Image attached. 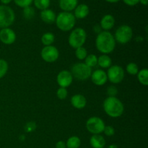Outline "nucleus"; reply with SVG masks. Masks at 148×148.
<instances>
[{"label":"nucleus","mask_w":148,"mask_h":148,"mask_svg":"<svg viewBox=\"0 0 148 148\" xmlns=\"http://www.w3.org/2000/svg\"><path fill=\"white\" fill-rule=\"evenodd\" d=\"M116 43L114 35L110 31H101L95 38V47L103 54L112 53L116 48Z\"/></svg>","instance_id":"f257e3e1"},{"label":"nucleus","mask_w":148,"mask_h":148,"mask_svg":"<svg viewBox=\"0 0 148 148\" xmlns=\"http://www.w3.org/2000/svg\"><path fill=\"white\" fill-rule=\"evenodd\" d=\"M104 111L111 118H119L124 114V106L116 97H107L103 103Z\"/></svg>","instance_id":"f03ea898"},{"label":"nucleus","mask_w":148,"mask_h":148,"mask_svg":"<svg viewBox=\"0 0 148 148\" xmlns=\"http://www.w3.org/2000/svg\"><path fill=\"white\" fill-rule=\"evenodd\" d=\"M56 25L60 30L68 32L72 30L76 24V18L73 13L69 12H61L56 15Z\"/></svg>","instance_id":"7ed1b4c3"},{"label":"nucleus","mask_w":148,"mask_h":148,"mask_svg":"<svg viewBox=\"0 0 148 148\" xmlns=\"http://www.w3.org/2000/svg\"><path fill=\"white\" fill-rule=\"evenodd\" d=\"M87 40V33L82 27L72 29L68 38L69 45L73 49L83 46Z\"/></svg>","instance_id":"20e7f679"},{"label":"nucleus","mask_w":148,"mask_h":148,"mask_svg":"<svg viewBox=\"0 0 148 148\" xmlns=\"http://www.w3.org/2000/svg\"><path fill=\"white\" fill-rule=\"evenodd\" d=\"M70 72L73 78L79 81H86L90 78L92 69L84 62H77L72 65Z\"/></svg>","instance_id":"39448f33"},{"label":"nucleus","mask_w":148,"mask_h":148,"mask_svg":"<svg viewBox=\"0 0 148 148\" xmlns=\"http://www.w3.org/2000/svg\"><path fill=\"white\" fill-rule=\"evenodd\" d=\"M15 20V14L7 5H0V28L10 27Z\"/></svg>","instance_id":"423d86ee"},{"label":"nucleus","mask_w":148,"mask_h":148,"mask_svg":"<svg viewBox=\"0 0 148 148\" xmlns=\"http://www.w3.org/2000/svg\"><path fill=\"white\" fill-rule=\"evenodd\" d=\"M114 37L116 42L121 44H126L132 39V28L128 25H122L116 30Z\"/></svg>","instance_id":"0eeeda50"},{"label":"nucleus","mask_w":148,"mask_h":148,"mask_svg":"<svg viewBox=\"0 0 148 148\" xmlns=\"http://www.w3.org/2000/svg\"><path fill=\"white\" fill-rule=\"evenodd\" d=\"M106 75L108 80H109V82L111 83L116 85V84L121 83L124 80V77H125V72L122 66L115 64L111 65L108 68Z\"/></svg>","instance_id":"6e6552de"},{"label":"nucleus","mask_w":148,"mask_h":148,"mask_svg":"<svg viewBox=\"0 0 148 148\" xmlns=\"http://www.w3.org/2000/svg\"><path fill=\"white\" fill-rule=\"evenodd\" d=\"M86 129L92 134H101L103 132L106 127L105 122L101 118L98 116H92L86 121Z\"/></svg>","instance_id":"1a4fd4ad"},{"label":"nucleus","mask_w":148,"mask_h":148,"mask_svg":"<svg viewBox=\"0 0 148 148\" xmlns=\"http://www.w3.org/2000/svg\"><path fill=\"white\" fill-rule=\"evenodd\" d=\"M40 56L44 62L47 63H53L59 57V51L53 46H44L40 51Z\"/></svg>","instance_id":"9d476101"},{"label":"nucleus","mask_w":148,"mask_h":148,"mask_svg":"<svg viewBox=\"0 0 148 148\" xmlns=\"http://www.w3.org/2000/svg\"><path fill=\"white\" fill-rule=\"evenodd\" d=\"M56 82L60 88H67L73 82V77L70 71L62 70L56 76Z\"/></svg>","instance_id":"9b49d317"},{"label":"nucleus","mask_w":148,"mask_h":148,"mask_svg":"<svg viewBox=\"0 0 148 148\" xmlns=\"http://www.w3.org/2000/svg\"><path fill=\"white\" fill-rule=\"evenodd\" d=\"M17 36L12 29L10 27L2 28L0 30V41L5 45H11L15 42Z\"/></svg>","instance_id":"f8f14e48"},{"label":"nucleus","mask_w":148,"mask_h":148,"mask_svg":"<svg viewBox=\"0 0 148 148\" xmlns=\"http://www.w3.org/2000/svg\"><path fill=\"white\" fill-rule=\"evenodd\" d=\"M90 79L92 83L97 86L104 85L108 81L106 72L103 69H96L94 72H92Z\"/></svg>","instance_id":"ddd939ff"},{"label":"nucleus","mask_w":148,"mask_h":148,"mask_svg":"<svg viewBox=\"0 0 148 148\" xmlns=\"http://www.w3.org/2000/svg\"><path fill=\"white\" fill-rule=\"evenodd\" d=\"M115 25V18L112 14H105L100 21V26L104 31H109Z\"/></svg>","instance_id":"4468645a"},{"label":"nucleus","mask_w":148,"mask_h":148,"mask_svg":"<svg viewBox=\"0 0 148 148\" xmlns=\"http://www.w3.org/2000/svg\"><path fill=\"white\" fill-rule=\"evenodd\" d=\"M90 13V8L86 4H79L74 10V16L76 19L82 20L86 18Z\"/></svg>","instance_id":"2eb2a0df"},{"label":"nucleus","mask_w":148,"mask_h":148,"mask_svg":"<svg viewBox=\"0 0 148 148\" xmlns=\"http://www.w3.org/2000/svg\"><path fill=\"white\" fill-rule=\"evenodd\" d=\"M70 103L74 108L77 109H82L87 105V99L83 95L75 94L71 97Z\"/></svg>","instance_id":"dca6fc26"},{"label":"nucleus","mask_w":148,"mask_h":148,"mask_svg":"<svg viewBox=\"0 0 148 148\" xmlns=\"http://www.w3.org/2000/svg\"><path fill=\"white\" fill-rule=\"evenodd\" d=\"M40 19L43 23L46 24L51 25L55 23L56 15L54 12L51 9H46V10H42L40 14Z\"/></svg>","instance_id":"f3484780"},{"label":"nucleus","mask_w":148,"mask_h":148,"mask_svg":"<svg viewBox=\"0 0 148 148\" xmlns=\"http://www.w3.org/2000/svg\"><path fill=\"white\" fill-rule=\"evenodd\" d=\"M78 5V0H59V6L63 12L73 11Z\"/></svg>","instance_id":"a211bd4d"},{"label":"nucleus","mask_w":148,"mask_h":148,"mask_svg":"<svg viewBox=\"0 0 148 148\" xmlns=\"http://www.w3.org/2000/svg\"><path fill=\"white\" fill-rule=\"evenodd\" d=\"M90 144L92 148H104L106 140L101 134H92L90 139Z\"/></svg>","instance_id":"6ab92c4d"},{"label":"nucleus","mask_w":148,"mask_h":148,"mask_svg":"<svg viewBox=\"0 0 148 148\" xmlns=\"http://www.w3.org/2000/svg\"><path fill=\"white\" fill-rule=\"evenodd\" d=\"M98 64L103 69H108L112 64V59L108 55L102 54L98 57Z\"/></svg>","instance_id":"aec40b11"},{"label":"nucleus","mask_w":148,"mask_h":148,"mask_svg":"<svg viewBox=\"0 0 148 148\" xmlns=\"http://www.w3.org/2000/svg\"><path fill=\"white\" fill-rule=\"evenodd\" d=\"M40 40L44 46H51L55 41V36L51 32H46L42 35Z\"/></svg>","instance_id":"412c9836"},{"label":"nucleus","mask_w":148,"mask_h":148,"mask_svg":"<svg viewBox=\"0 0 148 148\" xmlns=\"http://www.w3.org/2000/svg\"><path fill=\"white\" fill-rule=\"evenodd\" d=\"M137 76L140 83L144 86H147L148 85V69L147 68L139 70Z\"/></svg>","instance_id":"4be33fe9"},{"label":"nucleus","mask_w":148,"mask_h":148,"mask_svg":"<svg viewBox=\"0 0 148 148\" xmlns=\"http://www.w3.org/2000/svg\"><path fill=\"white\" fill-rule=\"evenodd\" d=\"M80 145L81 140L77 136H72L69 137L66 142V146L67 148H79Z\"/></svg>","instance_id":"5701e85b"},{"label":"nucleus","mask_w":148,"mask_h":148,"mask_svg":"<svg viewBox=\"0 0 148 148\" xmlns=\"http://www.w3.org/2000/svg\"><path fill=\"white\" fill-rule=\"evenodd\" d=\"M84 63L90 67L92 69V67L96 66L98 64V56L96 55L91 53V54H88L86 58L85 59V62Z\"/></svg>","instance_id":"b1692460"},{"label":"nucleus","mask_w":148,"mask_h":148,"mask_svg":"<svg viewBox=\"0 0 148 148\" xmlns=\"http://www.w3.org/2000/svg\"><path fill=\"white\" fill-rule=\"evenodd\" d=\"M34 6L40 10H44L49 9L51 4V0H33Z\"/></svg>","instance_id":"393cba45"},{"label":"nucleus","mask_w":148,"mask_h":148,"mask_svg":"<svg viewBox=\"0 0 148 148\" xmlns=\"http://www.w3.org/2000/svg\"><path fill=\"white\" fill-rule=\"evenodd\" d=\"M23 17L26 20H31L33 17H35V14H36V11H35L34 8L32 7L31 6H29V7H25L23 8Z\"/></svg>","instance_id":"a878e982"},{"label":"nucleus","mask_w":148,"mask_h":148,"mask_svg":"<svg viewBox=\"0 0 148 148\" xmlns=\"http://www.w3.org/2000/svg\"><path fill=\"white\" fill-rule=\"evenodd\" d=\"M126 71L130 75H137L139 72V67L134 62H130L126 66Z\"/></svg>","instance_id":"bb28decb"},{"label":"nucleus","mask_w":148,"mask_h":148,"mask_svg":"<svg viewBox=\"0 0 148 148\" xmlns=\"http://www.w3.org/2000/svg\"><path fill=\"white\" fill-rule=\"evenodd\" d=\"M75 56L79 60H85L86 56H88V51L83 46L77 48L75 49Z\"/></svg>","instance_id":"cd10ccee"},{"label":"nucleus","mask_w":148,"mask_h":148,"mask_svg":"<svg viewBox=\"0 0 148 148\" xmlns=\"http://www.w3.org/2000/svg\"><path fill=\"white\" fill-rule=\"evenodd\" d=\"M9 69V64L4 59H0V79L4 77L7 75Z\"/></svg>","instance_id":"c85d7f7f"},{"label":"nucleus","mask_w":148,"mask_h":148,"mask_svg":"<svg viewBox=\"0 0 148 148\" xmlns=\"http://www.w3.org/2000/svg\"><path fill=\"white\" fill-rule=\"evenodd\" d=\"M68 95L67 89L65 88H58L56 91V96L59 100H65Z\"/></svg>","instance_id":"c756f323"},{"label":"nucleus","mask_w":148,"mask_h":148,"mask_svg":"<svg viewBox=\"0 0 148 148\" xmlns=\"http://www.w3.org/2000/svg\"><path fill=\"white\" fill-rule=\"evenodd\" d=\"M13 1L17 7H21V8L31 6L33 2V0H13Z\"/></svg>","instance_id":"7c9ffc66"},{"label":"nucleus","mask_w":148,"mask_h":148,"mask_svg":"<svg viewBox=\"0 0 148 148\" xmlns=\"http://www.w3.org/2000/svg\"><path fill=\"white\" fill-rule=\"evenodd\" d=\"M118 92V88L114 85H110L106 89V94L108 97H116Z\"/></svg>","instance_id":"2f4dec72"},{"label":"nucleus","mask_w":148,"mask_h":148,"mask_svg":"<svg viewBox=\"0 0 148 148\" xmlns=\"http://www.w3.org/2000/svg\"><path fill=\"white\" fill-rule=\"evenodd\" d=\"M103 133L107 137H111V136L114 135V134H115V130H114V128L112 126L106 125L103 130Z\"/></svg>","instance_id":"473e14b6"},{"label":"nucleus","mask_w":148,"mask_h":148,"mask_svg":"<svg viewBox=\"0 0 148 148\" xmlns=\"http://www.w3.org/2000/svg\"><path fill=\"white\" fill-rule=\"evenodd\" d=\"M36 129V124L34 122V121H30V122L27 123L25 127V130L27 132L30 133L34 131Z\"/></svg>","instance_id":"72a5a7b5"},{"label":"nucleus","mask_w":148,"mask_h":148,"mask_svg":"<svg viewBox=\"0 0 148 148\" xmlns=\"http://www.w3.org/2000/svg\"><path fill=\"white\" fill-rule=\"evenodd\" d=\"M122 1L124 4L130 7H134L140 3V0H122Z\"/></svg>","instance_id":"f704fd0d"},{"label":"nucleus","mask_w":148,"mask_h":148,"mask_svg":"<svg viewBox=\"0 0 148 148\" xmlns=\"http://www.w3.org/2000/svg\"><path fill=\"white\" fill-rule=\"evenodd\" d=\"M56 148H66V143L64 141H59L56 143Z\"/></svg>","instance_id":"c9c22d12"},{"label":"nucleus","mask_w":148,"mask_h":148,"mask_svg":"<svg viewBox=\"0 0 148 148\" xmlns=\"http://www.w3.org/2000/svg\"><path fill=\"white\" fill-rule=\"evenodd\" d=\"M93 30L95 33L98 34V33H100L101 31H102V29H101L100 25H95L93 27Z\"/></svg>","instance_id":"e433bc0d"},{"label":"nucleus","mask_w":148,"mask_h":148,"mask_svg":"<svg viewBox=\"0 0 148 148\" xmlns=\"http://www.w3.org/2000/svg\"><path fill=\"white\" fill-rule=\"evenodd\" d=\"M12 1H13V0H0V1H1L3 5H7L10 3H11Z\"/></svg>","instance_id":"4c0bfd02"},{"label":"nucleus","mask_w":148,"mask_h":148,"mask_svg":"<svg viewBox=\"0 0 148 148\" xmlns=\"http://www.w3.org/2000/svg\"><path fill=\"white\" fill-rule=\"evenodd\" d=\"M140 3L144 6H147L148 4V0H140Z\"/></svg>","instance_id":"58836bf2"},{"label":"nucleus","mask_w":148,"mask_h":148,"mask_svg":"<svg viewBox=\"0 0 148 148\" xmlns=\"http://www.w3.org/2000/svg\"><path fill=\"white\" fill-rule=\"evenodd\" d=\"M105 1L108 3H111V4H114V3L119 2V1H121V0H105Z\"/></svg>","instance_id":"ea45409f"},{"label":"nucleus","mask_w":148,"mask_h":148,"mask_svg":"<svg viewBox=\"0 0 148 148\" xmlns=\"http://www.w3.org/2000/svg\"><path fill=\"white\" fill-rule=\"evenodd\" d=\"M117 145H109V147L108 148H117Z\"/></svg>","instance_id":"a19ab883"}]
</instances>
